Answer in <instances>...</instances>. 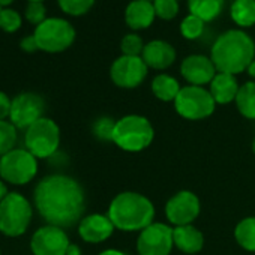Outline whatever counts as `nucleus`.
Wrapping results in <instances>:
<instances>
[{"mask_svg": "<svg viewBox=\"0 0 255 255\" xmlns=\"http://www.w3.org/2000/svg\"><path fill=\"white\" fill-rule=\"evenodd\" d=\"M210 59L218 72L240 74L255 59V42L242 29L225 30L212 45Z\"/></svg>", "mask_w": 255, "mask_h": 255, "instance_id": "nucleus-2", "label": "nucleus"}, {"mask_svg": "<svg viewBox=\"0 0 255 255\" xmlns=\"http://www.w3.org/2000/svg\"><path fill=\"white\" fill-rule=\"evenodd\" d=\"M26 149L41 159H50L57 153L60 144V129L54 120L42 117L26 129Z\"/></svg>", "mask_w": 255, "mask_h": 255, "instance_id": "nucleus-6", "label": "nucleus"}, {"mask_svg": "<svg viewBox=\"0 0 255 255\" xmlns=\"http://www.w3.org/2000/svg\"><path fill=\"white\" fill-rule=\"evenodd\" d=\"M234 102L243 117L255 120V81H246L242 84Z\"/></svg>", "mask_w": 255, "mask_h": 255, "instance_id": "nucleus-24", "label": "nucleus"}, {"mask_svg": "<svg viewBox=\"0 0 255 255\" xmlns=\"http://www.w3.org/2000/svg\"><path fill=\"white\" fill-rule=\"evenodd\" d=\"M177 2H179V0H177Z\"/></svg>", "mask_w": 255, "mask_h": 255, "instance_id": "nucleus-45", "label": "nucleus"}, {"mask_svg": "<svg viewBox=\"0 0 255 255\" xmlns=\"http://www.w3.org/2000/svg\"><path fill=\"white\" fill-rule=\"evenodd\" d=\"M231 20L242 29L255 24V0H234L230 8Z\"/></svg>", "mask_w": 255, "mask_h": 255, "instance_id": "nucleus-23", "label": "nucleus"}, {"mask_svg": "<svg viewBox=\"0 0 255 255\" xmlns=\"http://www.w3.org/2000/svg\"><path fill=\"white\" fill-rule=\"evenodd\" d=\"M153 8L158 18L164 21H170L179 14V2L177 0H153Z\"/></svg>", "mask_w": 255, "mask_h": 255, "instance_id": "nucleus-29", "label": "nucleus"}, {"mask_svg": "<svg viewBox=\"0 0 255 255\" xmlns=\"http://www.w3.org/2000/svg\"><path fill=\"white\" fill-rule=\"evenodd\" d=\"M12 2V0H0V6L2 5H9Z\"/></svg>", "mask_w": 255, "mask_h": 255, "instance_id": "nucleus-40", "label": "nucleus"}, {"mask_svg": "<svg viewBox=\"0 0 255 255\" xmlns=\"http://www.w3.org/2000/svg\"><path fill=\"white\" fill-rule=\"evenodd\" d=\"M9 192H8V188H6V185L0 180V201H2L6 195H8Z\"/></svg>", "mask_w": 255, "mask_h": 255, "instance_id": "nucleus-38", "label": "nucleus"}, {"mask_svg": "<svg viewBox=\"0 0 255 255\" xmlns=\"http://www.w3.org/2000/svg\"><path fill=\"white\" fill-rule=\"evenodd\" d=\"M176 50L170 42L164 39H153L144 45L141 59L144 60L147 68L164 71L176 62Z\"/></svg>", "mask_w": 255, "mask_h": 255, "instance_id": "nucleus-17", "label": "nucleus"}, {"mask_svg": "<svg viewBox=\"0 0 255 255\" xmlns=\"http://www.w3.org/2000/svg\"><path fill=\"white\" fill-rule=\"evenodd\" d=\"M204 26H206V23L201 18H198L192 14H188L180 23V35L188 41L198 39L204 32Z\"/></svg>", "mask_w": 255, "mask_h": 255, "instance_id": "nucleus-27", "label": "nucleus"}, {"mask_svg": "<svg viewBox=\"0 0 255 255\" xmlns=\"http://www.w3.org/2000/svg\"><path fill=\"white\" fill-rule=\"evenodd\" d=\"M20 47H21L24 51H29V53L39 50L38 42H36V39H35V35H29V36L23 38V39H21V42H20Z\"/></svg>", "mask_w": 255, "mask_h": 255, "instance_id": "nucleus-35", "label": "nucleus"}, {"mask_svg": "<svg viewBox=\"0 0 255 255\" xmlns=\"http://www.w3.org/2000/svg\"><path fill=\"white\" fill-rule=\"evenodd\" d=\"M246 71H248V74H249V77H251V78H255V59L251 62V65L248 66V69H246Z\"/></svg>", "mask_w": 255, "mask_h": 255, "instance_id": "nucleus-39", "label": "nucleus"}, {"mask_svg": "<svg viewBox=\"0 0 255 255\" xmlns=\"http://www.w3.org/2000/svg\"><path fill=\"white\" fill-rule=\"evenodd\" d=\"M35 39L39 50L48 53H60L69 48L75 41L74 26L63 18H47L35 29Z\"/></svg>", "mask_w": 255, "mask_h": 255, "instance_id": "nucleus-7", "label": "nucleus"}, {"mask_svg": "<svg viewBox=\"0 0 255 255\" xmlns=\"http://www.w3.org/2000/svg\"><path fill=\"white\" fill-rule=\"evenodd\" d=\"M107 215L117 230L125 233L143 231L153 224L155 206L140 192L125 191L111 200Z\"/></svg>", "mask_w": 255, "mask_h": 255, "instance_id": "nucleus-3", "label": "nucleus"}, {"mask_svg": "<svg viewBox=\"0 0 255 255\" xmlns=\"http://www.w3.org/2000/svg\"><path fill=\"white\" fill-rule=\"evenodd\" d=\"M80 254H81V251H80V248L77 245H69L66 255H80Z\"/></svg>", "mask_w": 255, "mask_h": 255, "instance_id": "nucleus-37", "label": "nucleus"}, {"mask_svg": "<svg viewBox=\"0 0 255 255\" xmlns=\"http://www.w3.org/2000/svg\"><path fill=\"white\" fill-rule=\"evenodd\" d=\"M36 159L27 149H14L0 158V176L12 185H26L38 173Z\"/></svg>", "mask_w": 255, "mask_h": 255, "instance_id": "nucleus-9", "label": "nucleus"}, {"mask_svg": "<svg viewBox=\"0 0 255 255\" xmlns=\"http://www.w3.org/2000/svg\"><path fill=\"white\" fill-rule=\"evenodd\" d=\"M47 11L42 2H29L26 6V18L29 20V23L39 26L42 21L47 20Z\"/></svg>", "mask_w": 255, "mask_h": 255, "instance_id": "nucleus-33", "label": "nucleus"}, {"mask_svg": "<svg viewBox=\"0 0 255 255\" xmlns=\"http://www.w3.org/2000/svg\"><path fill=\"white\" fill-rule=\"evenodd\" d=\"M149 2H153V0H149Z\"/></svg>", "mask_w": 255, "mask_h": 255, "instance_id": "nucleus-43", "label": "nucleus"}, {"mask_svg": "<svg viewBox=\"0 0 255 255\" xmlns=\"http://www.w3.org/2000/svg\"><path fill=\"white\" fill-rule=\"evenodd\" d=\"M180 89V83L168 74H159L152 81V92L162 102H174Z\"/></svg>", "mask_w": 255, "mask_h": 255, "instance_id": "nucleus-21", "label": "nucleus"}, {"mask_svg": "<svg viewBox=\"0 0 255 255\" xmlns=\"http://www.w3.org/2000/svg\"><path fill=\"white\" fill-rule=\"evenodd\" d=\"M155 138V129L144 116L128 114L116 120L113 143L125 152H141L147 149Z\"/></svg>", "mask_w": 255, "mask_h": 255, "instance_id": "nucleus-4", "label": "nucleus"}, {"mask_svg": "<svg viewBox=\"0 0 255 255\" xmlns=\"http://www.w3.org/2000/svg\"><path fill=\"white\" fill-rule=\"evenodd\" d=\"M200 200L192 191H179L165 204V216L174 227L191 225L200 215Z\"/></svg>", "mask_w": 255, "mask_h": 255, "instance_id": "nucleus-13", "label": "nucleus"}, {"mask_svg": "<svg viewBox=\"0 0 255 255\" xmlns=\"http://www.w3.org/2000/svg\"><path fill=\"white\" fill-rule=\"evenodd\" d=\"M147 72L149 68L141 57L123 56V54L117 57L110 68V77L113 83L120 89L138 87L146 80Z\"/></svg>", "mask_w": 255, "mask_h": 255, "instance_id": "nucleus-11", "label": "nucleus"}, {"mask_svg": "<svg viewBox=\"0 0 255 255\" xmlns=\"http://www.w3.org/2000/svg\"><path fill=\"white\" fill-rule=\"evenodd\" d=\"M156 14L153 2L149 0H132L125 9V21L131 30H143L152 26Z\"/></svg>", "mask_w": 255, "mask_h": 255, "instance_id": "nucleus-18", "label": "nucleus"}, {"mask_svg": "<svg viewBox=\"0 0 255 255\" xmlns=\"http://www.w3.org/2000/svg\"><path fill=\"white\" fill-rule=\"evenodd\" d=\"M173 242L174 246L186 255L198 254L204 246L203 233L191 225H180L173 228Z\"/></svg>", "mask_w": 255, "mask_h": 255, "instance_id": "nucleus-19", "label": "nucleus"}, {"mask_svg": "<svg viewBox=\"0 0 255 255\" xmlns=\"http://www.w3.org/2000/svg\"><path fill=\"white\" fill-rule=\"evenodd\" d=\"M114 126H116V120H113L111 117H101L93 123V134L98 140L113 141Z\"/></svg>", "mask_w": 255, "mask_h": 255, "instance_id": "nucleus-31", "label": "nucleus"}, {"mask_svg": "<svg viewBox=\"0 0 255 255\" xmlns=\"http://www.w3.org/2000/svg\"><path fill=\"white\" fill-rule=\"evenodd\" d=\"M21 26V17L17 11L11 9V8H2L0 11V27H2L5 32H15L18 30Z\"/></svg>", "mask_w": 255, "mask_h": 255, "instance_id": "nucleus-32", "label": "nucleus"}, {"mask_svg": "<svg viewBox=\"0 0 255 255\" xmlns=\"http://www.w3.org/2000/svg\"><path fill=\"white\" fill-rule=\"evenodd\" d=\"M71 242L63 228L45 225L32 236L30 248L35 255H66Z\"/></svg>", "mask_w": 255, "mask_h": 255, "instance_id": "nucleus-14", "label": "nucleus"}, {"mask_svg": "<svg viewBox=\"0 0 255 255\" xmlns=\"http://www.w3.org/2000/svg\"><path fill=\"white\" fill-rule=\"evenodd\" d=\"M144 41L140 35L128 33L122 38L120 41V50L123 56H132V57H141L143 50H144Z\"/></svg>", "mask_w": 255, "mask_h": 255, "instance_id": "nucleus-28", "label": "nucleus"}, {"mask_svg": "<svg viewBox=\"0 0 255 255\" xmlns=\"http://www.w3.org/2000/svg\"><path fill=\"white\" fill-rule=\"evenodd\" d=\"M252 152L255 153V138H254V141H252Z\"/></svg>", "mask_w": 255, "mask_h": 255, "instance_id": "nucleus-41", "label": "nucleus"}, {"mask_svg": "<svg viewBox=\"0 0 255 255\" xmlns=\"http://www.w3.org/2000/svg\"><path fill=\"white\" fill-rule=\"evenodd\" d=\"M45 102L38 93L26 92L20 93L12 99L11 105V123L20 129H27L30 125L44 117Z\"/></svg>", "mask_w": 255, "mask_h": 255, "instance_id": "nucleus-12", "label": "nucleus"}, {"mask_svg": "<svg viewBox=\"0 0 255 255\" xmlns=\"http://www.w3.org/2000/svg\"><path fill=\"white\" fill-rule=\"evenodd\" d=\"M17 138V128L8 120H0V158L15 149Z\"/></svg>", "mask_w": 255, "mask_h": 255, "instance_id": "nucleus-26", "label": "nucleus"}, {"mask_svg": "<svg viewBox=\"0 0 255 255\" xmlns=\"http://www.w3.org/2000/svg\"><path fill=\"white\" fill-rule=\"evenodd\" d=\"M225 0H188L189 14L201 18L204 23H210L218 18L224 9Z\"/></svg>", "mask_w": 255, "mask_h": 255, "instance_id": "nucleus-22", "label": "nucleus"}, {"mask_svg": "<svg viewBox=\"0 0 255 255\" xmlns=\"http://www.w3.org/2000/svg\"><path fill=\"white\" fill-rule=\"evenodd\" d=\"M173 248V228L164 222L150 224L137 239L138 255H170Z\"/></svg>", "mask_w": 255, "mask_h": 255, "instance_id": "nucleus-10", "label": "nucleus"}, {"mask_svg": "<svg viewBox=\"0 0 255 255\" xmlns=\"http://www.w3.org/2000/svg\"><path fill=\"white\" fill-rule=\"evenodd\" d=\"M29 2H44V0H29Z\"/></svg>", "mask_w": 255, "mask_h": 255, "instance_id": "nucleus-42", "label": "nucleus"}, {"mask_svg": "<svg viewBox=\"0 0 255 255\" xmlns=\"http://www.w3.org/2000/svg\"><path fill=\"white\" fill-rule=\"evenodd\" d=\"M174 108L179 116L188 120H203L213 114L216 102L210 92L201 86H185L180 89Z\"/></svg>", "mask_w": 255, "mask_h": 255, "instance_id": "nucleus-8", "label": "nucleus"}, {"mask_svg": "<svg viewBox=\"0 0 255 255\" xmlns=\"http://www.w3.org/2000/svg\"><path fill=\"white\" fill-rule=\"evenodd\" d=\"M57 2L63 12L74 17L89 12L95 5V0H57Z\"/></svg>", "mask_w": 255, "mask_h": 255, "instance_id": "nucleus-30", "label": "nucleus"}, {"mask_svg": "<svg viewBox=\"0 0 255 255\" xmlns=\"http://www.w3.org/2000/svg\"><path fill=\"white\" fill-rule=\"evenodd\" d=\"M33 200L39 215L50 225L60 228L80 224L86 209L83 186L66 174L44 177L35 188Z\"/></svg>", "mask_w": 255, "mask_h": 255, "instance_id": "nucleus-1", "label": "nucleus"}, {"mask_svg": "<svg viewBox=\"0 0 255 255\" xmlns=\"http://www.w3.org/2000/svg\"><path fill=\"white\" fill-rule=\"evenodd\" d=\"M0 11H2V8H0Z\"/></svg>", "mask_w": 255, "mask_h": 255, "instance_id": "nucleus-44", "label": "nucleus"}, {"mask_svg": "<svg viewBox=\"0 0 255 255\" xmlns=\"http://www.w3.org/2000/svg\"><path fill=\"white\" fill-rule=\"evenodd\" d=\"M180 74L189 86H206L210 84L218 74L210 57L204 54H191L182 60Z\"/></svg>", "mask_w": 255, "mask_h": 255, "instance_id": "nucleus-15", "label": "nucleus"}, {"mask_svg": "<svg viewBox=\"0 0 255 255\" xmlns=\"http://www.w3.org/2000/svg\"><path fill=\"white\" fill-rule=\"evenodd\" d=\"M11 105L12 101L9 99V96L0 92V120H6V117L11 116Z\"/></svg>", "mask_w": 255, "mask_h": 255, "instance_id": "nucleus-34", "label": "nucleus"}, {"mask_svg": "<svg viewBox=\"0 0 255 255\" xmlns=\"http://www.w3.org/2000/svg\"><path fill=\"white\" fill-rule=\"evenodd\" d=\"M98 255H126V254L122 252V251H119V249H105V251H102Z\"/></svg>", "mask_w": 255, "mask_h": 255, "instance_id": "nucleus-36", "label": "nucleus"}, {"mask_svg": "<svg viewBox=\"0 0 255 255\" xmlns=\"http://www.w3.org/2000/svg\"><path fill=\"white\" fill-rule=\"evenodd\" d=\"M114 230L108 215L101 213L87 215L78 224V234L87 243H102L113 236Z\"/></svg>", "mask_w": 255, "mask_h": 255, "instance_id": "nucleus-16", "label": "nucleus"}, {"mask_svg": "<svg viewBox=\"0 0 255 255\" xmlns=\"http://www.w3.org/2000/svg\"><path fill=\"white\" fill-rule=\"evenodd\" d=\"M32 215L30 201L18 192H9L0 201V233L8 237L24 234L32 222Z\"/></svg>", "mask_w": 255, "mask_h": 255, "instance_id": "nucleus-5", "label": "nucleus"}, {"mask_svg": "<svg viewBox=\"0 0 255 255\" xmlns=\"http://www.w3.org/2000/svg\"><path fill=\"white\" fill-rule=\"evenodd\" d=\"M234 239L245 251L255 252V216H248L236 225Z\"/></svg>", "mask_w": 255, "mask_h": 255, "instance_id": "nucleus-25", "label": "nucleus"}, {"mask_svg": "<svg viewBox=\"0 0 255 255\" xmlns=\"http://www.w3.org/2000/svg\"><path fill=\"white\" fill-rule=\"evenodd\" d=\"M239 89L240 86L237 83L236 75L225 74V72H218L212 80V83L209 84V92L215 99V102L219 105H227L236 101Z\"/></svg>", "mask_w": 255, "mask_h": 255, "instance_id": "nucleus-20", "label": "nucleus"}]
</instances>
